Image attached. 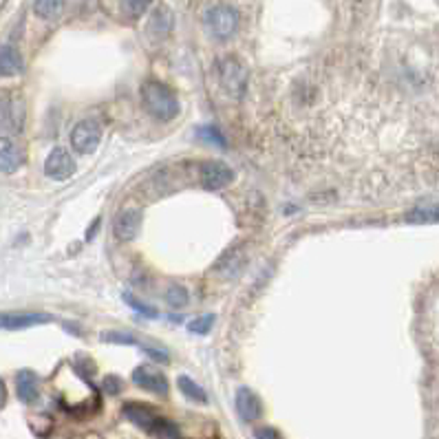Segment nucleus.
Listing matches in <instances>:
<instances>
[{
	"instance_id": "f257e3e1",
	"label": "nucleus",
	"mask_w": 439,
	"mask_h": 439,
	"mask_svg": "<svg viewBox=\"0 0 439 439\" xmlns=\"http://www.w3.org/2000/svg\"><path fill=\"white\" fill-rule=\"evenodd\" d=\"M141 104H144L148 115H152L159 122H170L179 115L181 104L177 93L168 87V84L159 82V80H146L141 84Z\"/></svg>"
},
{
	"instance_id": "f03ea898",
	"label": "nucleus",
	"mask_w": 439,
	"mask_h": 439,
	"mask_svg": "<svg viewBox=\"0 0 439 439\" xmlns=\"http://www.w3.org/2000/svg\"><path fill=\"white\" fill-rule=\"evenodd\" d=\"M124 417L139 431H144L157 439H179V429L175 422L161 417L157 410H152L148 404L141 402H129L124 406Z\"/></svg>"
},
{
	"instance_id": "7ed1b4c3",
	"label": "nucleus",
	"mask_w": 439,
	"mask_h": 439,
	"mask_svg": "<svg viewBox=\"0 0 439 439\" xmlns=\"http://www.w3.org/2000/svg\"><path fill=\"white\" fill-rule=\"evenodd\" d=\"M219 80H221V87L225 89V93H228L232 100H240V97L245 95L247 71L234 58H225L219 62Z\"/></svg>"
},
{
	"instance_id": "20e7f679",
	"label": "nucleus",
	"mask_w": 439,
	"mask_h": 439,
	"mask_svg": "<svg viewBox=\"0 0 439 439\" xmlns=\"http://www.w3.org/2000/svg\"><path fill=\"white\" fill-rule=\"evenodd\" d=\"M100 139H102V124L93 117L78 122L73 126V131H71V146L80 154L95 152L97 146H100Z\"/></svg>"
},
{
	"instance_id": "39448f33",
	"label": "nucleus",
	"mask_w": 439,
	"mask_h": 439,
	"mask_svg": "<svg viewBox=\"0 0 439 439\" xmlns=\"http://www.w3.org/2000/svg\"><path fill=\"white\" fill-rule=\"evenodd\" d=\"M24 124V104L16 95H0V135H16Z\"/></svg>"
},
{
	"instance_id": "423d86ee",
	"label": "nucleus",
	"mask_w": 439,
	"mask_h": 439,
	"mask_svg": "<svg viewBox=\"0 0 439 439\" xmlns=\"http://www.w3.org/2000/svg\"><path fill=\"white\" fill-rule=\"evenodd\" d=\"M206 24H208V29H210L212 36L225 40V38H230L236 31L238 13L232 7H228V5H217V7L208 9Z\"/></svg>"
},
{
	"instance_id": "0eeeda50",
	"label": "nucleus",
	"mask_w": 439,
	"mask_h": 439,
	"mask_svg": "<svg viewBox=\"0 0 439 439\" xmlns=\"http://www.w3.org/2000/svg\"><path fill=\"white\" fill-rule=\"evenodd\" d=\"M75 159L66 148H53L45 161V175L53 181H66L75 175Z\"/></svg>"
},
{
	"instance_id": "6e6552de",
	"label": "nucleus",
	"mask_w": 439,
	"mask_h": 439,
	"mask_svg": "<svg viewBox=\"0 0 439 439\" xmlns=\"http://www.w3.org/2000/svg\"><path fill=\"white\" fill-rule=\"evenodd\" d=\"M133 382L139 389L157 395V398H166L168 391H170V384H168L166 375L154 369V366H150V364H139L137 369L133 371Z\"/></svg>"
},
{
	"instance_id": "1a4fd4ad",
	"label": "nucleus",
	"mask_w": 439,
	"mask_h": 439,
	"mask_svg": "<svg viewBox=\"0 0 439 439\" xmlns=\"http://www.w3.org/2000/svg\"><path fill=\"white\" fill-rule=\"evenodd\" d=\"M234 181V170L223 161H208L201 168V186L210 192L228 188Z\"/></svg>"
},
{
	"instance_id": "9d476101",
	"label": "nucleus",
	"mask_w": 439,
	"mask_h": 439,
	"mask_svg": "<svg viewBox=\"0 0 439 439\" xmlns=\"http://www.w3.org/2000/svg\"><path fill=\"white\" fill-rule=\"evenodd\" d=\"M139 228H141V210H135V208L120 212L115 219V225H113L115 236H117V240H122V243H131V240H135V236L139 234Z\"/></svg>"
},
{
	"instance_id": "9b49d317",
	"label": "nucleus",
	"mask_w": 439,
	"mask_h": 439,
	"mask_svg": "<svg viewBox=\"0 0 439 439\" xmlns=\"http://www.w3.org/2000/svg\"><path fill=\"white\" fill-rule=\"evenodd\" d=\"M24 164V152L18 146V141L9 135H0V170L3 173H16Z\"/></svg>"
},
{
	"instance_id": "f8f14e48",
	"label": "nucleus",
	"mask_w": 439,
	"mask_h": 439,
	"mask_svg": "<svg viewBox=\"0 0 439 439\" xmlns=\"http://www.w3.org/2000/svg\"><path fill=\"white\" fill-rule=\"evenodd\" d=\"M236 410L243 422H257L263 415V404L252 389L240 387L236 391Z\"/></svg>"
},
{
	"instance_id": "ddd939ff",
	"label": "nucleus",
	"mask_w": 439,
	"mask_h": 439,
	"mask_svg": "<svg viewBox=\"0 0 439 439\" xmlns=\"http://www.w3.org/2000/svg\"><path fill=\"white\" fill-rule=\"evenodd\" d=\"M53 318L47 316V314H0V329H7V331H16V329H29V327H36V324H47L51 322Z\"/></svg>"
},
{
	"instance_id": "4468645a",
	"label": "nucleus",
	"mask_w": 439,
	"mask_h": 439,
	"mask_svg": "<svg viewBox=\"0 0 439 439\" xmlns=\"http://www.w3.org/2000/svg\"><path fill=\"white\" fill-rule=\"evenodd\" d=\"M24 71V60L16 47H0V78H16Z\"/></svg>"
},
{
	"instance_id": "2eb2a0df",
	"label": "nucleus",
	"mask_w": 439,
	"mask_h": 439,
	"mask_svg": "<svg viewBox=\"0 0 439 439\" xmlns=\"http://www.w3.org/2000/svg\"><path fill=\"white\" fill-rule=\"evenodd\" d=\"M16 393L18 398L24 404H34L40 395V387H38V377L34 371H20L16 377Z\"/></svg>"
},
{
	"instance_id": "dca6fc26",
	"label": "nucleus",
	"mask_w": 439,
	"mask_h": 439,
	"mask_svg": "<svg viewBox=\"0 0 439 439\" xmlns=\"http://www.w3.org/2000/svg\"><path fill=\"white\" fill-rule=\"evenodd\" d=\"M148 31L152 38H166L173 31V11L168 7H157L152 11V18L148 22Z\"/></svg>"
},
{
	"instance_id": "f3484780",
	"label": "nucleus",
	"mask_w": 439,
	"mask_h": 439,
	"mask_svg": "<svg viewBox=\"0 0 439 439\" xmlns=\"http://www.w3.org/2000/svg\"><path fill=\"white\" fill-rule=\"evenodd\" d=\"M406 223L415 225H429V223H439V203H424L415 206L406 215Z\"/></svg>"
},
{
	"instance_id": "a211bd4d",
	"label": "nucleus",
	"mask_w": 439,
	"mask_h": 439,
	"mask_svg": "<svg viewBox=\"0 0 439 439\" xmlns=\"http://www.w3.org/2000/svg\"><path fill=\"white\" fill-rule=\"evenodd\" d=\"M177 387H179V391H181L183 395H186L188 400H192V402H196V404H208V393H206V389L196 384V382H194L192 377H188V375H179Z\"/></svg>"
},
{
	"instance_id": "6ab92c4d",
	"label": "nucleus",
	"mask_w": 439,
	"mask_h": 439,
	"mask_svg": "<svg viewBox=\"0 0 439 439\" xmlns=\"http://www.w3.org/2000/svg\"><path fill=\"white\" fill-rule=\"evenodd\" d=\"M64 9V0H36L34 11L42 20H55Z\"/></svg>"
},
{
	"instance_id": "aec40b11",
	"label": "nucleus",
	"mask_w": 439,
	"mask_h": 439,
	"mask_svg": "<svg viewBox=\"0 0 439 439\" xmlns=\"http://www.w3.org/2000/svg\"><path fill=\"white\" fill-rule=\"evenodd\" d=\"M166 303L173 309H183L190 303V294H188L186 287L179 285V282H170L168 289H166Z\"/></svg>"
},
{
	"instance_id": "412c9836",
	"label": "nucleus",
	"mask_w": 439,
	"mask_h": 439,
	"mask_svg": "<svg viewBox=\"0 0 439 439\" xmlns=\"http://www.w3.org/2000/svg\"><path fill=\"white\" fill-rule=\"evenodd\" d=\"M245 265V259H243V254H240L238 250H232L230 254H225V257L219 261L217 265V270L223 272V274H228V276H234L240 267Z\"/></svg>"
},
{
	"instance_id": "4be33fe9",
	"label": "nucleus",
	"mask_w": 439,
	"mask_h": 439,
	"mask_svg": "<svg viewBox=\"0 0 439 439\" xmlns=\"http://www.w3.org/2000/svg\"><path fill=\"white\" fill-rule=\"evenodd\" d=\"M150 5H152V0H122V11L129 18H139L148 11Z\"/></svg>"
},
{
	"instance_id": "5701e85b",
	"label": "nucleus",
	"mask_w": 439,
	"mask_h": 439,
	"mask_svg": "<svg viewBox=\"0 0 439 439\" xmlns=\"http://www.w3.org/2000/svg\"><path fill=\"white\" fill-rule=\"evenodd\" d=\"M215 327V316L208 314V316H199L188 322V331L190 333H196V336H206L210 333V329Z\"/></svg>"
},
{
	"instance_id": "b1692460",
	"label": "nucleus",
	"mask_w": 439,
	"mask_h": 439,
	"mask_svg": "<svg viewBox=\"0 0 439 439\" xmlns=\"http://www.w3.org/2000/svg\"><path fill=\"white\" fill-rule=\"evenodd\" d=\"M124 301H126V305H129L131 309H135L137 314H141V316H146V318H157V316H159V314H157V309L150 307V305H146V303H141L139 298H135L133 294H124Z\"/></svg>"
},
{
	"instance_id": "393cba45",
	"label": "nucleus",
	"mask_w": 439,
	"mask_h": 439,
	"mask_svg": "<svg viewBox=\"0 0 439 439\" xmlns=\"http://www.w3.org/2000/svg\"><path fill=\"white\" fill-rule=\"evenodd\" d=\"M199 137L203 141H210V144L219 146V148L225 146V137L219 133V129H215V126H201V129H199Z\"/></svg>"
},
{
	"instance_id": "a878e982",
	"label": "nucleus",
	"mask_w": 439,
	"mask_h": 439,
	"mask_svg": "<svg viewBox=\"0 0 439 439\" xmlns=\"http://www.w3.org/2000/svg\"><path fill=\"white\" fill-rule=\"evenodd\" d=\"M106 343H113V345H137V338L135 336H129V333H120V331H110V333H104L102 336Z\"/></svg>"
},
{
	"instance_id": "bb28decb",
	"label": "nucleus",
	"mask_w": 439,
	"mask_h": 439,
	"mask_svg": "<svg viewBox=\"0 0 439 439\" xmlns=\"http://www.w3.org/2000/svg\"><path fill=\"white\" fill-rule=\"evenodd\" d=\"M102 389H104L108 395H117V393H122V389H124L122 377H117V375H106V377L102 380Z\"/></svg>"
},
{
	"instance_id": "cd10ccee",
	"label": "nucleus",
	"mask_w": 439,
	"mask_h": 439,
	"mask_svg": "<svg viewBox=\"0 0 439 439\" xmlns=\"http://www.w3.org/2000/svg\"><path fill=\"white\" fill-rule=\"evenodd\" d=\"M144 351L148 353V356L154 360V362H161V364H166L170 358H168V353H164V351H159V349H150V347H144Z\"/></svg>"
},
{
	"instance_id": "c85d7f7f",
	"label": "nucleus",
	"mask_w": 439,
	"mask_h": 439,
	"mask_svg": "<svg viewBox=\"0 0 439 439\" xmlns=\"http://www.w3.org/2000/svg\"><path fill=\"white\" fill-rule=\"evenodd\" d=\"M257 439H278V433L274 429H259L257 431Z\"/></svg>"
},
{
	"instance_id": "c756f323",
	"label": "nucleus",
	"mask_w": 439,
	"mask_h": 439,
	"mask_svg": "<svg viewBox=\"0 0 439 439\" xmlns=\"http://www.w3.org/2000/svg\"><path fill=\"white\" fill-rule=\"evenodd\" d=\"M7 404V387H5V382L0 380V408H5Z\"/></svg>"
}]
</instances>
